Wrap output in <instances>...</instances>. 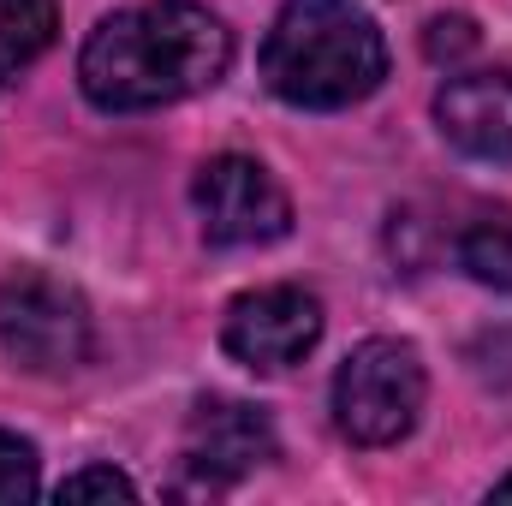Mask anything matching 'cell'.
<instances>
[{
    "mask_svg": "<svg viewBox=\"0 0 512 506\" xmlns=\"http://www.w3.org/2000/svg\"><path fill=\"white\" fill-rule=\"evenodd\" d=\"M54 30H60L54 0H0V84L36 66L54 48Z\"/></svg>",
    "mask_w": 512,
    "mask_h": 506,
    "instance_id": "cell-9",
    "label": "cell"
},
{
    "mask_svg": "<svg viewBox=\"0 0 512 506\" xmlns=\"http://www.w3.org/2000/svg\"><path fill=\"white\" fill-rule=\"evenodd\" d=\"M54 495H60V501H131L137 483H131L126 471H114V465H84V471H72Z\"/></svg>",
    "mask_w": 512,
    "mask_h": 506,
    "instance_id": "cell-12",
    "label": "cell"
},
{
    "mask_svg": "<svg viewBox=\"0 0 512 506\" xmlns=\"http://www.w3.org/2000/svg\"><path fill=\"white\" fill-rule=\"evenodd\" d=\"M423 352L411 340H393L376 334L364 346L346 352V364L334 370V429L352 441V447H393L417 429L423 417Z\"/></svg>",
    "mask_w": 512,
    "mask_h": 506,
    "instance_id": "cell-3",
    "label": "cell"
},
{
    "mask_svg": "<svg viewBox=\"0 0 512 506\" xmlns=\"http://www.w3.org/2000/svg\"><path fill=\"white\" fill-rule=\"evenodd\" d=\"M274 453H280L274 423H268V411L251 405V399L209 393V399H197L191 417H185L179 459H185V471L197 477V489H227V483L251 477L256 465H268Z\"/></svg>",
    "mask_w": 512,
    "mask_h": 506,
    "instance_id": "cell-7",
    "label": "cell"
},
{
    "mask_svg": "<svg viewBox=\"0 0 512 506\" xmlns=\"http://www.w3.org/2000/svg\"><path fill=\"white\" fill-rule=\"evenodd\" d=\"M459 262H465L471 280H483V286H507L512 292V215L507 221H483V227H471V233L459 239Z\"/></svg>",
    "mask_w": 512,
    "mask_h": 506,
    "instance_id": "cell-10",
    "label": "cell"
},
{
    "mask_svg": "<svg viewBox=\"0 0 512 506\" xmlns=\"http://www.w3.org/2000/svg\"><path fill=\"white\" fill-rule=\"evenodd\" d=\"M423 48H429V60H465L477 48V30H471V18H435Z\"/></svg>",
    "mask_w": 512,
    "mask_h": 506,
    "instance_id": "cell-13",
    "label": "cell"
},
{
    "mask_svg": "<svg viewBox=\"0 0 512 506\" xmlns=\"http://www.w3.org/2000/svg\"><path fill=\"white\" fill-rule=\"evenodd\" d=\"M435 126L471 161H512V66L453 72L435 96Z\"/></svg>",
    "mask_w": 512,
    "mask_h": 506,
    "instance_id": "cell-8",
    "label": "cell"
},
{
    "mask_svg": "<svg viewBox=\"0 0 512 506\" xmlns=\"http://www.w3.org/2000/svg\"><path fill=\"white\" fill-rule=\"evenodd\" d=\"M90 346H96V328H90V304L78 298V286L42 268H18L0 280V352L18 370L66 376L90 364Z\"/></svg>",
    "mask_w": 512,
    "mask_h": 506,
    "instance_id": "cell-4",
    "label": "cell"
},
{
    "mask_svg": "<svg viewBox=\"0 0 512 506\" xmlns=\"http://www.w3.org/2000/svg\"><path fill=\"white\" fill-rule=\"evenodd\" d=\"M387 78V42L352 0H286L262 42V84L286 108L334 114L376 96Z\"/></svg>",
    "mask_w": 512,
    "mask_h": 506,
    "instance_id": "cell-2",
    "label": "cell"
},
{
    "mask_svg": "<svg viewBox=\"0 0 512 506\" xmlns=\"http://www.w3.org/2000/svg\"><path fill=\"white\" fill-rule=\"evenodd\" d=\"M233 66V30L197 0H149L131 12H108L84 54L78 90L102 114H149L185 96H203Z\"/></svg>",
    "mask_w": 512,
    "mask_h": 506,
    "instance_id": "cell-1",
    "label": "cell"
},
{
    "mask_svg": "<svg viewBox=\"0 0 512 506\" xmlns=\"http://www.w3.org/2000/svg\"><path fill=\"white\" fill-rule=\"evenodd\" d=\"M191 209L203 239L221 251H251L292 233V197L256 155H215L191 179Z\"/></svg>",
    "mask_w": 512,
    "mask_h": 506,
    "instance_id": "cell-5",
    "label": "cell"
},
{
    "mask_svg": "<svg viewBox=\"0 0 512 506\" xmlns=\"http://www.w3.org/2000/svg\"><path fill=\"white\" fill-rule=\"evenodd\" d=\"M322 340V304L304 286H256L227 304L221 322V346L233 364H245L256 376H280L292 364H304Z\"/></svg>",
    "mask_w": 512,
    "mask_h": 506,
    "instance_id": "cell-6",
    "label": "cell"
},
{
    "mask_svg": "<svg viewBox=\"0 0 512 506\" xmlns=\"http://www.w3.org/2000/svg\"><path fill=\"white\" fill-rule=\"evenodd\" d=\"M36 489H42V459H36V447H30L24 435L0 429V506L30 501Z\"/></svg>",
    "mask_w": 512,
    "mask_h": 506,
    "instance_id": "cell-11",
    "label": "cell"
},
{
    "mask_svg": "<svg viewBox=\"0 0 512 506\" xmlns=\"http://www.w3.org/2000/svg\"><path fill=\"white\" fill-rule=\"evenodd\" d=\"M495 501H512V471L501 477V483H495Z\"/></svg>",
    "mask_w": 512,
    "mask_h": 506,
    "instance_id": "cell-14",
    "label": "cell"
}]
</instances>
